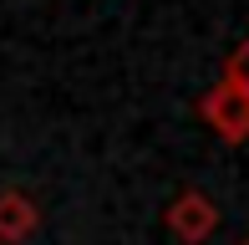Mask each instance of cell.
I'll return each mask as SVG.
<instances>
[{
	"mask_svg": "<svg viewBox=\"0 0 249 245\" xmlns=\"http://www.w3.org/2000/svg\"><path fill=\"white\" fill-rule=\"evenodd\" d=\"M198 118L219 133L224 143H244L249 138V92H239L234 82H219L198 97Z\"/></svg>",
	"mask_w": 249,
	"mask_h": 245,
	"instance_id": "6da1fadb",
	"label": "cell"
},
{
	"mask_svg": "<svg viewBox=\"0 0 249 245\" xmlns=\"http://www.w3.org/2000/svg\"><path fill=\"white\" fill-rule=\"evenodd\" d=\"M163 225L173 230L183 245H203L219 230V204H213L203 189H183V194L168 204V215H163Z\"/></svg>",
	"mask_w": 249,
	"mask_h": 245,
	"instance_id": "7a4b0ae2",
	"label": "cell"
},
{
	"mask_svg": "<svg viewBox=\"0 0 249 245\" xmlns=\"http://www.w3.org/2000/svg\"><path fill=\"white\" fill-rule=\"evenodd\" d=\"M36 225H41V209H36V199L31 194H0V245H20V240H31L36 235Z\"/></svg>",
	"mask_w": 249,
	"mask_h": 245,
	"instance_id": "3957f363",
	"label": "cell"
},
{
	"mask_svg": "<svg viewBox=\"0 0 249 245\" xmlns=\"http://www.w3.org/2000/svg\"><path fill=\"white\" fill-rule=\"evenodd\" d=\"M224 82H234L239 92H249V36L239 41V51L229 57V66H224Z\"/></svg>",
	"mask_w": 249,
	"mask_h": 245,
	"instance_id": "277c9868",
	"label": "cell"
},
{
	"mask_svg": "<svg viewBox=\"0 0 249 245\" xmlns=\"http://www.w3.org/2000/svg\"><path fill=\"white\" fill-rule=\"evenodd\" d=\"M239 245H249V235H244V240H239Z\"/></svg>",
	"mask_w": 249,
	"mask_h": 245,
	"instance_id": "5b68a950",
	"label": "cell"
}]
</instances>
